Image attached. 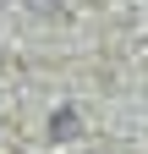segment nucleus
I'll use <instances>...</instances> for the list:
<instances>
[]
</instances>
